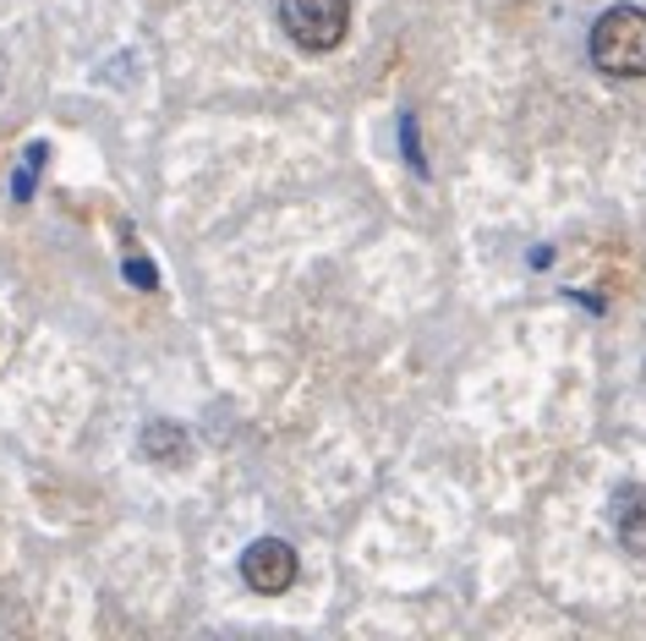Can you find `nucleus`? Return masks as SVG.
<instances>
[{"instance_id": "nucleus-1", "label": "nucleus", "mask_w": 646, "mask_h": 641, "mask_svg": "<svg viewBox=\"0 0 646 641\" xmlns=\"http://www.w3.org/2000/svg\"><path fill=\"white\" fill-rule=\"evenodd\" d=\"M592 66L603 77H646V11L609 6L592 22Z\"/></svg>"}, {"instance_id": "nucleus-2", "label": "nucleus", "mask_w": 646, "mask_h": 641, "mask_svg": "<svg viewBox=\"0 0 646 641\" xmlns=\"http://www.w3.org/2000/svg\"><path fill=\"white\" fill-rule=\"evenodd\" d=\"M280 28L291 33V44L302 50H334L351 28V0H280Z\"/></svg>"}, {"instance_id": "nucleus-3", "label": "nucleus", "mask_w": 646, "mask_h": 641, "mask_svg": "<svg viewBox=\"0 0 646 641\" xmlns=\"http://www.w3.org/2000/svg\"><path fill=\"white\" fill-rule=\"evenodd\" d=\"M297 548L286 537H258L247 554H241V581L258 592V598H280L297 587Z\"/></svg>"}, {"instance_id": "nucleus-4", "label": "nucleus", "mask_w": 646, "mask_h": 641, "mask_svg": "<svg viewBox=\"0 0 646 641\" xmlns=\"http://www.w3.org/2000/svg\"><path fill=\"white\" fill-rule=\"evenodd\" d=\"M143 456H149L154 467H186L192 439H186L181 423H149V428H143Z\"/></svg>"}, {"instance_id": "nucleus-5", "label": "nucleus", "mask_w": 646, "mask_h": 641, "mask_svg": "<svg viewBox=\"0 0 646 641\" xmlns=\"http://www.w3.org/2000/svg\"><path fill=\"white\" fill-rule=\"evenodd\" d=\"M614 521H620V543H625V554L646 559V493L625 488V493H620V510H614Z\"/></svg>"}, {"instance_id": "nucleus-6", "label": "nucleus", "mask_w": 646, "mask_h": 641, "mask_svg": "<svg viewBox=\"0 0 646 641\" xmlns=\"http://www.w3.org/2000/svg\"><path fill=\"white\" fill-rule=\"evenodd\" d=\"M39 170H44V143H33V149H28L22 175L11 181V197H17V203H28V197H33V181H39Z\"/></svg>"}, {"instance_id": "nucleus-7", "label": "nucleus", "mask_w": 646, "mask_h": 641, "mask_svg": "<svg viewBox=\"0 0 646 641\" xmlns=\"http://www.w3.org/2000/svg\"><path fill=\"white\" fill-rule=\"evenodd\" d=\"M127 280H132V286H143V291H154V286H160L154 264H143V258H127Z\"/></svg>"}, {"instance_id": "nucleus-8", "label": "nucleus", "mask_w": 646, "mask_h": 641, "mask_svg": "<svg viewBox=\"0 0 646 641\" xmlns=\"http://www.w3.org/2000/svg\"><path fill=\"white\" fill-rule=\"evenodd\" d=\"M400 138H406V160H411L417 170H422V154H417V121H411V116L400 121Z\"/></svg>"}]
</instances>
